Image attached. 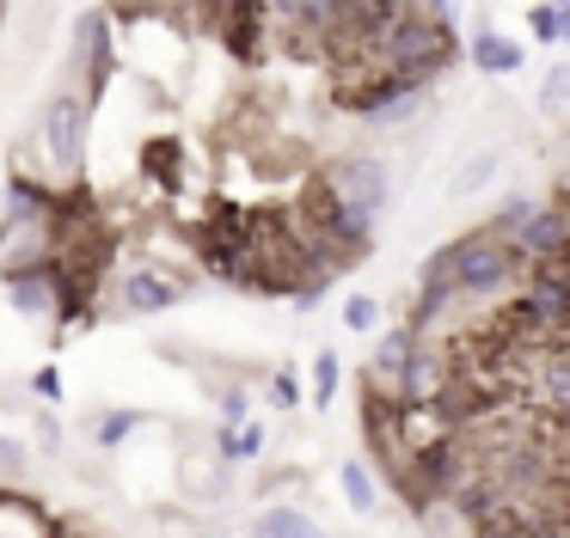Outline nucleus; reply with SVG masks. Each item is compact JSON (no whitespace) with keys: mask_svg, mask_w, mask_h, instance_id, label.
Listing matches in <instances>:
<instances>
[{"mask_svg":"<svg viewBox=\"0 0 570 538\" xmlns=\"http://www.w3.org/2000/svg\"><path fill=\"white\" fill-rule=\"evenodd\" d=\"M344 496H350V508H356V514H374V477L362 471L356 459L344 465Z\"/></svg>","mask_w":570,"mask_h":538,"instance_id":"19","label":"nucleus"},{"mask_svg":"<svg viewBox=\"0 0 570 538\" xmlns=\"http://www.w3.org/2000/svg\"><path fill=\"white\" fill-rule=\"evenodd\" d=\"M399 12H411V0H344V7H337V24L325 31V43H332L337 56H368L374 37H381Z\"/></svg>","mask_w":570,"mask_h":538,"instance_id":"5","label":"nucleus"},{"mask_svg":"<svg viewBox=\"0 0 570 538\" xmlns=\"http://www.w3.org/2000/svg\"><path fill=\"white\" fill-rule=\"evenodd\" d=\"M31 391H38L43 404H56V398H62V373H56V367H38V379H31Z\"/></svg>","mask_w":570,"mask_h":538,"instance_id":"27","label":"nucleus"},{"mask_svg":"<svg viewBox=\"0 0 570 538\" xmlns=\"http://www.w3.org/2000/svg\"><path fill=\"white\" fill-rule=\"evenodd\" d=\"M423 12H430V19H442V24H454V0H423Z\"/></svg>","mask_w":570,"mask_h":538,"instance_id":"30","label":"nucleus"},{"mask_svg":"<svg viewBox=\"0 0 570 538\" xmlns=\"http://www.w3.org/2000/svg\"><path fill=\"white\" fill-rule=\"evenodd\" d=\"M337 373H344V367H337V355L320 349V361H313V404H320V410L337 398Z\"/></svg>","mask_w":570,"mask_h":538,"instance_id":"18","label":"nucleus"},{"mask_svg":"<svg viewBox=\"0 0 570 538\" xmlns=\"http://www.w3.org/2000/svg\"><path fill=\"white\" fill-rule=\"evenodd\" d=\"M423 269H435V276H442L448 288L472 300V293H497V288H509V281L521 276V257H515V245H509L503 232H466V239L442 245V251H435Z\"/></svg>","mask_w":570,"mask_h":538,"instance_id":"1","label":"nucleus"},{"mask_svg":"<svg viewBox=\"0 0 570 538\" xmlns=\"http://www.w3.org/2000/svg\"><path fill=\"white\" fill-rule=\"evenodd\" d=\"M546 7H570V0H546Z\"/></svg>","mask_w":570,"mask_h":538,"instance_id":"32","label":"nucleus"},{"mask_svg":"<svg viewBox=\"0 0 570 538\" xmlns=\"http://www.w3.org/2000/svg\"><path fill=\"white\" fill-rule=\"evenodd\" d=\"M374 318H381L374 293H350V300H344V325H350V330H374Z\"/></svg>","mask_w":570,"mask_h":538,"instance_id":"21","label":"nucleus"},{"mask_svg":"<svg viewBox=\"0 0 570 538\" xmlns=\"http://www.w3.org/2000/svg\"><path fill=\"white\" fill-rule=\"evenodd\" d=\"M411 342H417V325H405V330H386V337H381V349H374L368 386H381V391H393V386H399V373H405V355H411Z\"/></svg>","mask_w":570,"mask_h":538,"instance_id":"12","label":"nucleus"},{"mask_svg":"<svg viewBox=\"0 0 570 538\" xmlns=\"http://www.w3.org/2000/svg\"><path fill=\"white\" fill-rule=\"evenodd\" d=\"M7 300L26 318H50L56 300H62V263H56V257H38V263L7 269Z\"/></svg>","mask_w":570,"mask_h":538,"instance_id":"6","label":"nucleus"},{"mask_svg":"<svg viewBox=\"0 0 570 538\" xmlns=\"http://www.w3.org/2000/svg\"><path fill=\"white\" fill-rule=\"evenodd\" d=\"M521 61H528V49L515 43V37H503V31H472V68L479 73H515Z\"/></svg>","mask_w":570,"mask_h":538,"instance_id":"11","label":"nucleus"},{"mask_svg":"<svg viewBox=\"0 0 570 538\" xmlns=\"http://www.w3.org/2000/svg\"><path fill=\"white\" fill-rule=\"evenodd\" d=\"M313 178H320L332 196H344L350 208H362V215H381V208H386V166H381V159H368V153L325 159Z\"/></svg>","mask_w":570,"mask_h":538,"instance_id":"4","label":"nucleus"},{"mask_svg":"<svg viewBox=\"0 0 570 538\" xmlns=\"http://www.w3.org/2000/svg\"><path fill=\"white\" fill-rule=\"evenodd\" d=\"M264 452V428L258 422H234V428H222V459L234 465V459H258Z\"/></svg>","mask_w":570,"mask_h":538,"instance_id":"15","label":"nucleus"},{"mask_svg":"<svg viewBox=\"0 0 570 538\" xmlns=\"http://www.w3.org/2000/svg\"><path fill=\"white\" fill-rule=\"evenodd\" d=\"M117 300H124V312H136V318H154V312H173L178 300H185V281L178 276H166V269H129L124 281H117Z\"/></svg>","mask_w":570,"mask_h":538,"instance_id":"9","label":"nucleus"},{"mask_svg":"<svg viewBox=\"0 0 570 538\" xmlns=\"http://www.w3.org/2000/svg\"><path fill=\"white\" fill-rule=\"evenodd\" d=\"M368 61H381V68H393V73H411V80H430L435 68L454 61V24L430 19V12H399V19L374 37Z\"/></svg>","mask_w":570,"mask_h":538,"instance_id":"2","label":"nucleus"},{"mask_svg":"<svg viewBox=\"0 0 570 538\" xmlns=\"http://www.w3.org/2000/svg\"><path fill=\"white\" fill-rule=\"evenodd\" d=\"M528 196H515V202H503V208H497V220H491V227H484V232H503V239H509V232H515L521 227V215H528Z\"/></svg>","mask_w":570,"mask_h":538,"instance_id":"24","label":"nucleus"},{"mask_svg":"<svg viewBox=\"0 0 570 538\" xmlns=\"http://www.w3.org/2000/svg\"><path fill=\"white\" fill-rule=\"evenodd\" d=\"M344 104L356 110V117H368V122H399V117H411V110L423 104V80L381 68V73H368L362 86H344Z\"/></svg>","mask_w":570,"mask_h":538,"instance_id":"3","label":"nucleus"},{"mask_svg":"<svg viewBox=\"0 0 570 538\" xmlns=\"http://www.w3.org/2000/svg\"><path fill=\"white\" fill-rule=\"evenodd\" d=\"M491 166H497V159H479V166H466V171L454 178V190H460V196H466V190H479V183L491 178Z\"/></svg>","mask_w":570,"mask_h":538,"instance_id":"28","label":"nucleus"},{"mask_svg":"<svg viewBox=\"0 0 570 538\" xmlns=\"http://www.w3.org/2000/svg\"><path fill=\"white\" fill-rule=\"evenodd\" d=\"M564 92H570V73L552 68V73H546V86H540V110H546V117H564Z\"/></svg>","mask_w":570,"mask_h":538,"instance_id":"20","label":"nucleus"},{"mask_svg":"<svg viewBox=\"0 0 570 538\" xmlns=\"http://www.w3.org/2000/svg\"><path fill=\"white\" fill-rule=\"evenodd\" d=\"M87 61H92L87 92H99V86L111 80V68H117V56H111V31H105V19H99V12L87 19Z\"/></svg>","mask_w":570,"mask_h":538,"instance_id":"14","label":"nucleus"},{"mask_svg":"<svg viewBox=\"0 0 570 538\" xmlns=\"http://www.w3.org/2000/svg\"><path fill=\"white\" fill-rule=\"evenodd\" d=\"M129 7H136V12H141V7H160V0H124V12H129Z\"/></svg>","mask_w":570,"mask_h":538,"instance_id":"31","label":"nucleus"},{"mask_svg":"<svg viewBox=\"0 0 570 538\" xmlns=\"http://www.w3.org/2000/svg\"><path fill=\"white\" fill-rule=\"evenodd\" d=\"M129 428H136V410H111V416L99 422V447H117V440H124Z\"/></svg>","mask_w":570,"mask_h":538,"instance_id":"26","label":"nucleus"},{"mask_svg":"<svg viewBox=\"0 0 570 538\" xmlns=\"http://www.w3.org/2000/svg\"><path fill=\"white\" fill-rule=\"evenodd\" d=\"M43 141H50V159L62 171H80V147H87V98L80 92H56L50 117H43Z\"/></svg>","mask_w":570,"mask_h":538,"instance_id":"7","label":"nucleus"},{"mask_svg":"<svg viewBox=\"0 0 570 538\" xmlns=\"http://www.w3.org/2000/svg\"><path fill=\"white\" fill-rule=\"evenodd\" d=\"M258 538H325V526L301 508H271L258 514Z\"/></svg>","mask_w":570,"mask_h":538,"instance_id":"13","label":"nucleus"},{"mask_svg":"<svg viewBox=\"0 0 570 538\" xmlns=\"http://www.w3.org/2000/svg\"><path fill=\"white\" fill-rule=\"evenodd\" d=\"M337 7H344V0H307V7H301V24L295 31L301 37H325L337 24Z\"/></svg>","mask_w":570,"mask_h":538,"instance_id":"17","label":"nucleus"},{"mask_svg":"<svg viewBox=\"0 0 570 538\" xmlns=\"http://www.w3.org/2000/svg\"><path fill=\"white\" fill-rule=\"evenodd\" d=\"M271 404H276V410H295V404H301V379L288 373V367L271 379Z\"/></svg>","mask_w":570,"mask_h":538,"instance_id":"25","label":"nucleus"},{"mask_svg":"<svg viewBox=\"0 0 570 538\" xmlns=\"http://www.w3.org/2000/svg\"><path fill=\"white\" fill-rule=\"evenodd\" d=\"M141 166H148L154 178L166 183V190H178V141H148V153H141Z\"/></svg>","mask_w":570,"mask_h":538,"instance_id":"16","label":"nucleus"},{"mask_svg":"<svg viewBox=\"0 0 570 538\" xmlns=\"http://www.w3.org/2000/svg\"><path fill=\"white\" fill-rule=\"evenodd\" d=\"M258 7H264V19H271V24L295 31V24H301V7H307V0H258Z\"/></svg>","mask_w":570,"mask_h":538,"instance_id":"23","label":"nucleus"},{"mask_svg":"<svg viewBox=\"0 0 570 538\" xmlns=\"http://www.w3.org/2000/svg\"><path fill=\"white\" fill-rule=\"evenodd\" d=\"M533 37H540V43H558V37H564V7H533Z\"/></svg>","mask_w":570,"mask_h":538,"instance_id":"22","label":"nucleus"},{"mask_svg":"<svg viewBox=\"0 0 570 538\" xmlns=\"http://www.w3.org/2000/svg\"><path fill=\"white\" fill-rule=\"evenodd\" d=\"M246 422V391H222V428Z\"/></svg>","mask_w":570,"mask_h":538,"instance_id":"29","label":"nucleus"},{"mask_svg":"<svg viewBox=\"0 0 570 538\" xmlns=\"http://www.w3.org/2000/svg\"><path fill=\"white\" fill-rule=\"evenodd\" d=\"M509 245H515V257H521V263H540V257H564V251H570L564 208H558V202L528 208V215H521V227L509 232Z\"/></svg>","mask_w":570,"mask_h":538,"instance_id":"8","label":"nucleus"},{"mask_svg":"<svg viewBox=\"0 0 570 538\" xmlns=\"http://www.w3.org/2000/svg\"><path fill=\"white\" fill-rule=\"evenodd\" d=\"M215 12H222V43L234 49L239 61H252V56H258L264 24H271V19H264V7H258V0H222Z\"/></svg>","mask_w":570,"mask_h":538,"instance_id":"10","label":"nucleus"}]
</instances>
